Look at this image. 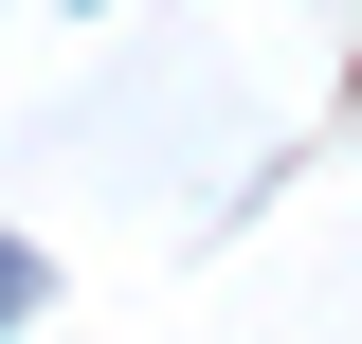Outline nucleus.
I'll list each match as a JSON object with an SVG mask.
<instances>
[{
    "instance_id": "nucleus-1",
    "label": "nucleus",
    "mask_w": 362,
    "mask_h": 344,
    "mask_svg": "<svg viewBox=\"0 0 362 344\" xmlns=\"http://www.w3.org/2000/svg\"><path fill=\"white\" fill-rule=\"evenodd\" d=\"M37 290H54V272H37V254H18V236H0V326H18V308H37Z\"/></svg>"
}]
</instances>
